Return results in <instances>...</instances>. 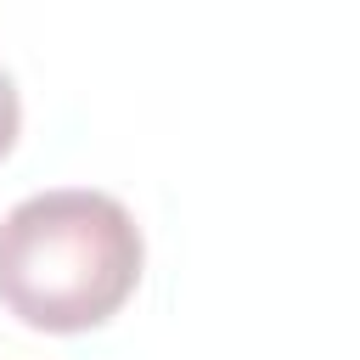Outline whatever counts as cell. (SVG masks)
<instances>
[{"instance_id": "1", "label": "cell", "mask_w": 360, "mask_h": 360, "mask_svg": "<svg viewBox=\"0 0 360 360\" xmlns=\"http://www.w3.org/2000/svg\"><path fill=\"white\" fill-rule=\"evenodd\" d=\"M141 270V225L107 191H34L0 219V304L34 332L68 338L107 326L135 298Z\"/></svg>"}, {"instance_id": "2", "label": "cell", "mask_w": 360, "mask_h": 360, "mask_svg": "<svg viewBox=\"0 0 360 360\" xmlns=\"http://www.w3.org/2000/svg\"><path fill=\"white\" fill-rule=\"evenodd\" d=\"M17 129H22V96H17V79L0 68V158L17 146Z\"/></svg>"}]
</instances>
